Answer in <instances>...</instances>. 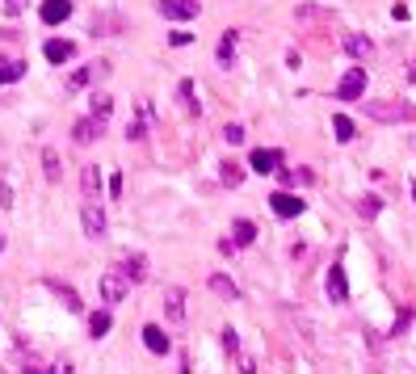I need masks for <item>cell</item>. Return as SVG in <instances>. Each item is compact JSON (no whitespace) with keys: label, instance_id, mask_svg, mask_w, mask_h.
<instances>
[{"label":"cell","instance_id":"obj_1","mask_svg":"<svg viewBox=\"0 0 416 374\" xmlns=\"http://www.w3.org/2000/svg\"><path fill=\"white\" fill-rule=\"evenodd\" d=\"M366 114L379 118V122H408V118H416V110H412V105H404V101H370Z\"/></svg>","mask_w":416,"mask_h":374},{"label":"cell","instance_id":"obj_2","mask_svg":"<svg viewBox=\"0 0 416 374\" xmlns=\"http://www.w3.org/2000/svg\"><path fill=\"white\" fill-rule=\"evenodd\" d=\"M361 93H366V68H349L341 76V84H337V97L341 101H357Z\"/></svg>","mask_w":416,"mask_h":374},{"label":"cell","instance_id":"obj_3","mask_svg":"<svg viewBox=\"0 0 416 374\" xmlns=\"http://www.w3.org/2000/svg\"><path fill=\"white\" fill-rule=\"evenodd\" d=\"M126 294H131V282H126V278H122L118 270H110V274H101V299H106L110 307H114V303H122Z\"/></svg>","mask_w":416,"mask_h":374},{"label":"cell","instance_id":"obj_4","mask_svg":"<svg viewBox=\"0 0 416 374\" xmlns=\"http://www.w3.org/2000/svg\"><path fill=\"white\" fill-rule=\"evenodd\" d=\"M160 17H169V21H193L198 17V5L193 0H160Z\"/></svg>","mask_w":416,"mask_h":374},{"label":"cell","instance_id":"obj_5","mask_svg":"<svg viewBox=\"0 0 416 374\" xmlns=\"http://www.w3.org/2000/svg\"><path fill=\"white\" fill-rule=\"evenodd\" d=\"M248 165H252V173H278L282 169V151L278 147H256L248 156Z\"/></svg>","mask_w":416,"mask_h":374},{"label":"cell","instance_id":"obj_6","mask_svg":"<svg viewBox=\"0 0 416 374\" xmlns=\"http://www.w3.org/2000/svg\"><path fill=\"white\" fill-rule=\"evenodd\" d=\"M118 274H122L131 286L143 282V278H147V256H143V252H126V256L118 261Z\"/></svg>","mask_w":416,"mask_h":374},{"label":"cell","instance_id":"obj_7","mask_svg":"<svg viewBox=\"0 0 416 374\" xmlns=\"http://www.w3.org/2000/svg\"><path fill=\"white\" fill-rule=\"evenodd\" d=\"M185 290L181 286H169L164 290V315H169V324H185Z\"/></svg>","mask_w":416,"mask_h":374},{"label":"cell","instance_id":"obj_8","mask_svg":"<svg viewBox=\"0 0 416 374\" xmlns=\"http://www.w3.org/2000/svg\"><path fill=\"white\" fill-rule=\"evenodd\" d=\"M270 206H274L278 219H299V215H303V198H299V194H274Z\"/></svg>","mask_w":416,"mask_h":374},{"label":"cell","instance_id":"obj_9","mask_svg":"<svg viewBox=\"0 0 416 374\" xmlns=\"http://www.w3.org/2000/svg\"><path fill=\"white\" fill-rule=\"evenodd\" d=\"M42 21L46 26H64L68 17H72V0H42Z\"/></svg>","mask_w":416,"mask_h":374},{"label":"cell","instance_id":"obj_10","mask_svg":"<svg viewBox=\"0 0 416 374\" xmlns=\"http://www.w3.org/2000/svg\"><path fill=\"white\" fill-rule=\"evenodd\" d=\"M80 223H84V236H106V215L93 206V202H84V210H80Z\"/></svg>","mask_w":416,"mask_h":374},{"label":"cell","instance_id":"obj_11","mask_svg":"<svg viewBox=\"0 0 416 374\" xmlns=\"http://www.w3.org/2000/svg\"><path fill=\"white\" fill-rule=\"evenodd\" d=\"M42 55H46L50 64H68V59L76 55V42H68V38H50V42L42 46Z\"/></svg>","mask_w":416,"mask_h":374},{"label":"cell","instance_id":"obj_12","mask_svg":"<svg viewBox=\"0 0 416 374\" xmlns=\"http://www.w3.org/2000/svg\"><path fill=\"white\" fill-rule=\"evenodd\" d=\"M101 131H106V122H97V118L88 114V118H80V122L72 127V139H76V143H93V139H101Z\"/></svg>","mask_w":416,"mask_h":374},{"label":"cell","instance_id":"obj_13","mask_svg":"<svg viewBox=\"0 0 416 374\" xmlns=\"http://www.w3.org/2000/svg\"><path fill=\"white\" fill-rule=\"evenodd\" d=\"M80 194H84V202H97V194H101V173H97V165H84V169H80Z\"/></svg>","mask_w":416,"mask_h":374},{"label":"cell","instance_id":"obj_14","mask_svg":"<svg viewBox=\"0 0 416 374\" xmlns=\"http://www.w3.org/2000/svg\"><path fill=\"white\" fill-rule=\"evenodd\" d=\"M147 127H155V118H151V105L143 101V105H139V118L126 127V139H131V143H139V139L147 135Z\"/></svg>","mask_w":416,"mask_h":374},{"label":"cell","instance_id":"obj_15","mask_svg":"<svg viewBox=\"0 0 416 374\" xmlns=\"http://www.w3.org/2000/svg\"><path fill=\"white\" fill-rule=\"evenodd\" d=\"M328 299H332V303H345V299H349V282H345V270H341V265H332V270H328Z\"/></svg>","mask_w":416,"mask_h":374},{"label":"cell","instance_id":"obj_16","mask_svg":"<svg viewBox=\"0 0 416 374\" xmlns=\"http://www.w3.org/2000/svg\"><path fill=\"white\" fill-rule=\"evenodd\" d=\"M345 50H349L353 59H370V55H375V42H370L366 34H349V38H345Z\"/></svg>","mask_w":416,"mask_h":374},{"label":"cell","instance_id":"obj_17","mask_svg":"<svg viewBox=\"0 0 416 374\" xmlns=\"http://www.w3.org/2000/svg\"><path fill=\"white\" fill-rule=\"evenodd\" d=\"M294 21L299 26H307V21H332V9H324V5H299Z\"/></svg>","mask_w":416,"mask_h":374},{"label":"cell","instance_id":"obj_18","mask_svg":"<svg viewBox=\"0 0 416 374\" xmlns=\"http://www.w3.org/2000/svg\"><path fill=\"white\" fill-rule=\"evenodd\" d=\"M88 105H93V118H97V122H106V118H110V110H114V97L97 88V93L88 97Z\"/></svg>","mask_w":416,"mask_h":374},{"label":"cell","instance_id":"obj_19","mask_svg":"<svg viewBox=\"0 0 416 374\" xmlns=\"http://www.w3.org/2000/svg\"><path fill=\"white\" fill-rule=\"evenodd\" d=\"M143 345H147L151 353H169V337H164V328L147 324V328H143Z\"/></svg>","mask_w":416,"mask_h":374},{"label":"cell","instance_id":"obj_20","mask_svg":"<svg viewBox=\"0 0 416 374\" xmlns=\"http://www.w3.org/2000/svg\"><path fill=\"white\" fill-rule=\"evenodd\" d=\"M215 59H219V68H231V64H236V30H227V34L219 38V55H215Z\"/></svg>","mask_w":416,"mask_h":374},{"label":"cell","instance_id":"obj_21","mask_svg":"<svg viewBox=\"0 0 416 374\" xmlns=\"http://www.w3.org/2000/svg\"><path fill=\"white\" fill-rule=\"evenodd\" d=\"M42 173H46V181H50V185H55V181L64 177V169H59V151H55V147H46V151H42Z\"/></svg>","mask_w":416,"mask_h":374},{"label":"cell","instance_id":"obj_22","mask_svg":"<svg viewBox=\"0 0 416 374\" xmlns=\"http://www.w3.org/2000/svg\"><path fill=\"white\" fill-rule=\"evenodd\" d=\"M211 290H215L219 299H240V286H236L227 274H211Z\"/></svg>","mask_w":416,"mask_h":374},{"label":"cell","instance_id":"obj_23","mask_svg":"<svg viewBox=\"0 0 416 374\" xmlns=\"http://www.w3.org/2000/svg\"><path fill=\"white\" fill-rule=\"evenodd\" d=\"M88 30H93V38L97 34H118V17L114 13H93V26Z\"/></svg>","mask_w":416,"mask_h":374},{"label":"cell","instance_id":"obj_24","mask_svg":"<svg viewBox=\"0 0 416 374\" xmlns=\"http://www.w3.org/2000/svg\"><path fill=\"white\" fill-rule=\"evenodd\" d=\"M177 97H181V105H185V114H202V105H198V97H193V80H181V88H177Z\"/></svg>","mask_w":416,"mask_h":374},{"label":"cell","instance_id":"obj_25","mask_svg":"<svg viewBox=\"0 0 416 374\" xmlns=\"http://www.w3.org/2000/svg\"><path fill=\"white\" fill-rule=\"evenodd\" d=\"M106 333H110V315H106V311H93V315H88V337L101 341Z\"/></svg>","mask_w":416,"mask_h":374},{"label":"cell","instance_id":"obj_26","mask_svg":"<svg viewBox=\"0 0 416 374\" xmlns=\"http://www.w3.org/2000/svg\"><path fill=\"white\" fill-rule=\"evenodd\" d=\"M21 76H26V64L21 59H5V64H0V84H13Z\"/></svg>","mask_w":416,"mask_h":374},{"label":"cell","instance_id":"obj_27","mask_svg":"<svg viewBox=\"0 0 416 374\" xmlns=\"http://www.w3.org/2000/svg\"><path fill=\"white\" fill-rule=\"evenodd\" d=\"M219 177H223V185H240V181H244V169L236 165V160H227V165L219 169Z\"/></svg>","mask_w":416,"mask_h":374},{"label":"cell","instance_id":"obj_28","mask_svg":"<svg viewBox=\"0 0 416 374\" xmlns=\"http://www.w3.org/2000/svg\"><path fill=\"white\" fill-rule=\"evenodd\" d=\"M332 135H337L341 143H349V139H353V122H349L345 114H337V118H332Z\"/></svg>","mask_w":416,"mask_h":374},{"label":"cell","instance_id":"obj_29","mask_svg":"<svg viewBox=\"0 0 416 374\" xmlns=\"http://www.w3.org/2000/svg\"><path fill=\"white\" fill-rule=\"evenodd\" d=\"M252 240H256V223H248V219H240V223H236V244L244 248V244H252Z\"/></svg>","mask_w":416,"mask_h":374},{"label":"cell","instance_id":"obj_30","mask_svg":"<svg viewBox=\"0 0 416 374\" xmlns=\"http://www.w3.org/2000/svg\"><path fill=\"white\" fill-rule=\"evenodd\" d=\"M55 294L64 299V307H68V311H80V294H76L72 286H55Z\"/></svg>","mask_w":416,"mask_h":374},{"label":"cell","instance_id":"obj_31","mask_svg":"<svg viewBox=\"0 0 416 374\" xmlns=\"http://www.w3.org/2000/svg\"><path fill=\"white\" fill-rule=\"evenodd\" d=\"M88 80H93V68H80V72H72V80H68V88L76 93V88H84Z\"/></svg>","mask_w":416,"mask_h":374},{"label":"cell","instance_id":"obj_32","mask_svg":"<svg viewBox=\"0 0 416 374\" xmlns=\"http://www.w3.org/2000/svg\"><path fill=\"white\" fill-rule=\"evenodd\" d=\"M223 349H227L231 357H240V337H236L231 328H223Z\"/></svg>","mask_w":416,"mask_h":374},{"label":"cell","instance_id":"obj_33","mask_svg":"<svg viewBox=\"0 0 416 374\" xmlns=\"http://www.w3.org/2000/svg\"><path fill=\"white\" fill-rule=\"evenodd\" d=\"M357 210H361L366 219H375V215H379V198H361V202H357Z\"/></svg>","mask_w":416,"mask_h":374},{"label":"cell","instance_id":"obj_34","mask_svg":"<svg viewBox=\"0 0 416 374\" xmlns=\"http://www.w3.org/2000/svg\"><path fill=\"white\" fill-rule=\"evenodd\" d=\"M223 139H227V143H244V127L227 122V127H223Z\"/></svg>","mask_w":416,"mask_h":374},{"label":"cell","instance_id":"obj_35","mask_svg":"<svg viewBox=\"0 0 416 374\" xmlns=\"http://www.w3.org/2000/svg\"><path fill=\"white\" fill-rule=\"evenodd\" d=\"M169 42H173V46H185V42H189V34H185V30H173V38H169Z\"/></svg>","mask_w":416,"mask_h":374},{"label":"cell","instance_id":"obj_36","mask_svg":"<svg viewBox=\"0 0 416 374\" xmlns=\"http://www.w3.org/2000/svg\"><path fill=\"white\" fill-rule=\"evenodd\" d=\"M21 5L26 0H5V13H21Z\"/></svg>","mask_w":416,"mask_h":374},{"label":"cell","instance_id":"obj_37","mask_svg":"<svg viewBox=\"0 0 416 374\" xmlns=\"http://www.w3.org/2000/svg\"><path fill=\"white\" fill-rule=\"evenodd\" d=\"M50 374H76V370H72L68 362H59V366H50Z\"/></svg>","mask_w":416,"mask_h":374},{"label":"cell","instance_id":"obj_38","mask_svg":"<svg viewBox=\"0 0 416 374\" xmlns=\"http://www.w3.org/2000/svg\"><path fill=\"white\" fill-rule=\"evenodd\" d=\"M408 76H412V80H416V59H412V64H408Z\"/></svg>","mask_w":416,"mask_h":374},{"label":"cell","instance_id":"obj_39","mask_svg":"<svg viewBox=\"0 0 416 374\" xmlns=\"http://www.w3.org/2000/svg\"><path fill=\"white\" fill-rule=\"evenodd\" d=\"M26 374H42V370H38V366H26Z\"/></svg>","mask_w":416,"mask_h":374},{"label":"cell","instance_id":"obj_40","mask_svg":"<svg viewBox=\"0 0 416 374\" xmlns=\"http://www.w3.org/2000/svg\"><path fill=\"white\" fill-rule=\"evenodd\" d=\"M412 198H416V185H412Z\"/></svg>","mask_w":416,"mask_h":374}]
</instances>
